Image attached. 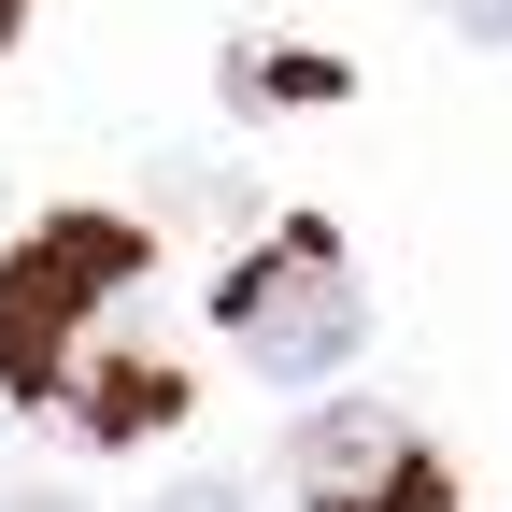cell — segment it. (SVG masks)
I'll use <instances>...</instances> for the list:
<instances>
[{
  "mask_svg": "<svg viewBox=\"0 0 512 512\" xmlns=\"http://www.w3.org/2000/svg\"><path fill=\"white\" fill-rule=\"evenodd\" d=\"M0 512H72V498H43V484H29V498H0Z\"/></svg>",
  "mask_w": 512,
  "mask_h": 512,
  "instance_id": "8",
  "label": "cell"
},
{
  "mask_svg": "<svg viewBox=\"0 0 512 512\" xmlns=\"http://www.w3.org/2000/svg\"><path fill=\"white\" fill-rule=\"evenodd\" d=\"M214 313H228V342H242L256 384H328V370L370 342V299H356V271H342L328 228H271V242L214 285Z\"/></svg>",
  "mask_w": 512,
  "mask_h": 512,
  "instance_id": "2",
  "label": "cell"
},
{
  "mask_svg": "<svg viewBox=\"0 0 512 512\" xmlns=\"http://www.w3.org/2000/svg\"><path fill=\"white\" fill-rule=\"evenodd\" d=\"M57 413H72L86 441H143V427L185 413V370H171V356H100V370H72V399H57Z\"/></svg>",
  "mask_w": 512,
  "mask_h": 512,
  "instance_id": "4",
  "label": "cell"
},
{
  "mask_svg": "<svg viewBox=\"0 0 512 512\" xmlns=\"http://www.w3.org/2000/svg\"><path fill=\"white\" fill-rule=\"evenodd\" d=\"M128 285H143V228H114V214L29 228L0 256V384H15L29 413H57L72 399V328H100Z\"/></svg>",
  "mask_w": 512,
  "mask_h": 512,
  "instance_id": "1",
  "label": "cell"
},
{
  "mask_svg": "<svg viewBox=\"0 0 512 512\" xmlns=\"http://www.w3.org/2000/svg\"><path fill=\"white\" fill-rule=\"evenodd\" d=\"M456 29L470 43H512V0H456Z\"/></svg>",
  "mask_w": 512,
  "mask_h": 512,
  "instance_id": "6",
  "label": "cell"
},
{
  "mask_svg": "<svg viewBox=\"0 0 512 512\" xmlns=\"http://www.w3.org/2000/svg\"><path fill=\"white\" fill-rule=\"evenodd\" d=\"M285 470H299L313 512H456V470H441L399 413H370V399H328L285 441Z\"/></svg>",
  "mask_w": 512,
  "mask_h": 512,
  "instance_id": "3",
  "label": "cell"
},
{
  "mask_svg": "<svg viewBox=\"0 0 512 512\" xmlns=\"http://www.w3.org/2000/svg\"><path fill=\"white\" fill-rule=\"evenodd\" d=\"M157 512H242V498H228V484H171Z\"/></svg>",
  "mask_w": 512,
  "mask_h": 512,
  "instance_id": "7",
  "label": "cell"
},
{
  "mask_svg": "<svg viewBox=\"0 0 512 512\" xmlns=\"http://www.w3.org/2000/svg\"><path fill=\"white\" fill-rule=\"evenodd\" d=\"M242 100H342V57H285V43H256V57H242Z\"/></svg>",
  "mask_w": 512,
  "mask_h": 512,
  "instance_id": "5",
  "label": "cell"
},
{
  "mask_svg": "<svg viewBox=\"0 0 512 512\" xmlns=\"http://www.w3.org/2000/svg\"><path fill=\"white\" fill-rule=\"evenodd\" d=\"M15 15H29V0H0V43H15Z\"/></svg>",
  "mask_w": 512,
  "mask_h": 512,
  "instance_id": "9",
  "label": "cell"
}]
</instances>
